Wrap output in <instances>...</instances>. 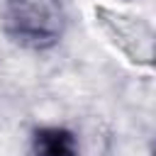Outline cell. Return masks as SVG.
<instances>
[{
    "label": "cell",
    "mask_w": 156,
    "mask_h": 156,
    "mask_svg": "<svg viewBox=\"0 0 156 156\" xmlns=\"http://www.w3.org/2000/svg\"><path fill=\"white\" fill-rule=\"evenodd\" d=\"M5 29L27 49L54 46L66 27L61 0H5Z\"/></svg>",
    "instance_id": "obj_1"
},
{
    "label": "cell",
    "mask_w": 156,
    "mask_h": 156,
    "mask_svg": "<svg viewBox=\"0 0 156 156\" xmlns=\"http://www.w3.org/2000/svg\"><path fill=\"white\" fill-rule=\"evenodd\" d=\"M95 15L102 17L100 22L107 27V32L115 37V41L132 56V61L151 63V32L144 22L127 17V15H115L105 7L95 10Z\"/></svg>",
    "instance_id": "obj_2"
},
{
    "label": "cell",
    "mask_w": 156,
    "mask_h": 156,
    "mask_svg": "<svg viewBox=\"0 0 156 156\" xmlns=\"http://www.w3.org/2000/svg\"><path fill=\"white\" fill-rule=\"evenodd\" d=\"M34 156H78L76 136L61 127H46L34 134Z\"/></svg>",
    "instance_id": "obj_3"
}]
</instances>
